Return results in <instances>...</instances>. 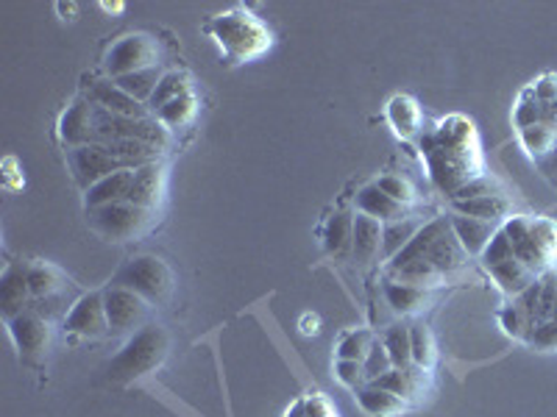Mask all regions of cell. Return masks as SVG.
I'll use <instances>...</instances> for the list:
<instances>
[{
	"label": "cell",
	"mask_w": 557,
	"mask_h": 417,
	"mask_svg": "<svg viewBox=\"0 0 557 417\" xmlns=\"http://www.w3.org/2000/svg\"><path fill=\"white\" fill-rule=\"evenodd\" d=\"M421 153L430 167L432 184L449 198L469 181L485 176L480 137L474 123L462 114H449L446 121L437 123L435 131L421 139Z\"/></svg>",
	"instance_id": "6da1fadb"
},
{
	"label": "cell",
	"mask_w": 557,
	"mask_h": 417,
	"mask_svg": "<svg viewBox=\"0 0 557 417\" xmlns=\"http://www.w3.org/2000/svg\"><path fill=\"white\" fill-rule=\"evenodd\" d=\"M203 34H209L212 42L221 48V56L226 64L253 62V59L271 51L273 45L271 28L246 7H235L209 17L203 23Z\"/></svg>",
	"instance_id": "7a4b0ae2"
},
{
	"label": "cell",
	"mask_w": 557,
	"mask_h": 417,
	"mask_svg": "<svg viewBox=\"0 0 557 417\" xmlns=\"http://www.w3.org/2000/svg\"><path fill=\"white\" fill-rule=\"evenodd\" d=\"M499 228L513 248L516 260L535 276L557 270V223L552 217L510 215Z\"/></svg>",
	"instance_id": "3957f363"
},
{
	"label": "cell",
	"mask_w": 557,
	"mask_h": 417,
	"mask_svg": "<svg viewBox=\"0 0 557 417\" xmlns=\"http://www.w3.org/2000/svg\"><path fill=\"white\" fill-rule=\"evenodd\" d=\"M168 351H171V334L159 323H148L134 331L126 345L112 356L107 367L109 379L117 384H134V381L146 379L165 365Z\"/></svg>",
	"instance_id": "277c9868"
},
{
	"label": "cell",
	"mask_w": 557,
	"mask_h": 417,
	"mask_svg": "<svg viewBox=\"0 0 557 417\" xmlns=\"http://www.w3.org/2000/svg\"><path fill=\"white\" fill-rule=\"evenodd\" d=\"M424 260L435 267L441 276H449V273L460 270L466 262H469V253L462 251L460 240L451 231L449 217H435V220H426L424 228L412 237L410 245L396 256V260L387 262V267H401L410 265V262Z\"/></svg>",
	"instance_id": "5b68a950"
},
{
	"label": "cell",
	"mask_w": 557,
	"mask_h": 417,
	"mask_svg": "<svg viewBox=\"0 0 557 417\" xmlns=\"http://www.w3.org/2000/svg\"><path fill=\"white\" fill-rule=\"evenodd\" d=\"M84 215H87L89 231H96L103 242H114V245L139 240V237H146L157 226V212L134 206L128 201L84 208Z\"/></svg>",
	"instance_id": "8992f818"
},
{
	"label": "cell",
	"mask_w": 557,
	"mask_h": 417,
	"mask_svg": "<svg viewBox=\"0 0 557 417\" xmlns=\"http://www.w3.org/2000/svg\"><path fill=\"white\" fill-rule=\"evenodd\" d=\"M109 285L126 287V290L146 298L151 306H157L171 301L173 290H176V278H173V270L165 260L143 253V256H132L121 270L114 273Z\"/></svg>",
	"instance_id": "52a82bcc"
},
{
	"label": "cell",
	"mask_w": 557,
	"mask_h": 417,
	"mask_svg": "<svg viewBox=\"0 0 557 417\" xmlns=\"http://www.w3.org/2000/svg\"><path fill=\"white\" fill-rule=\"evenodd\" d=\"M480 262H482V267H485L487 276L494 278L496 287H499L507 298L521 295L527 287L535 285V281L541 278V276H535L530 267H524L519 260H516L513 248H510L507 237L502 235V228L494 235V240L487 242V248L482 251Z\"/></svg>",
	"instance_id": "ba28073f"
},
{
	"label": "cell",
	"mask_w": 557,
	"mask_h": 417,
	"mask_svg": "<svg viewBox=\"0 0 557 417\" xmlns=\"http://www.w3.org/2000/svg\"><path fill=\"white\" fill-rule=\"evenodd\" d=\"M151 67H159V45L151 34H128L117 39L103 56V73L112 81Z\"/></svg>",
	"instance_id": "9c48e42d"
},
{
	"label": "cell",
	"mask_w": 557,
	"mask_h": 417,
	"mask_svg": "<svg viewBox=\"0 0 557 417\" xmlns=\"http://www.w3.org/2000/svg\"><path fill=\"white\" fill-rule=\"evenodd\" d=\"M7 329H9V337H12L14 348H17L20 359L26 362V365H42L48 351H51V340H53L51 320L39 315V312L28 309L9 317Z\"/></svg>",
	"instance_id": "30bf717a"
},
{
	"label": "cell",
	"mask_w": 557,
	"mask_h": 417,
	"mask_svg": "<svg viewBox=\"0 0 557 417\" xmlns=\"http://www.w3.org/2000/svg\"><path fill=\"white\" fill-rule=\"evenodd\" d=\"M103 304H107L109 331L112 334H134V331L151 323V304L137 292L126 290V287L109 285L103 290Z\"/></svg>",
	"instance_id": "8fae6325"
},
{
	"label": "cell",
	"mask_w": 557,
	"mask_h": 417,
	"mask_svg": "<svg viewBox=\"0 0 557 417\" xmlns=\"http://www.w3.org/2000/svg\"><path fill=\"white\" fill-rule=\"evenodd\" d=\"M62 326L70 337H78V340H101V337L112 334L109 331L107 304H103V290L84 292L76 304L70 306Z\"/></svg>",
	"instance_id": "7c38bea8"
},
{
	"label": "cell",
	"mask_w": 557,
	"mask_h": 417,
	"mask_svg": "<svg viewBox=\"0 0 557 417\" xmlns=\"http://www.w3.org/2000/svg\"><path fill=\"white\" fill-rule=\"evenodd\" d=\"M67 165L84 192H87L89 187H96V184L103 181L107 176H112V173L126 170L107 146L67 148Z\"/></svg>",
	"instance_id": "4fadbf2b"
},
{
	"label": "cell",
	"mask_w": 557,
	"mask_h": 417,
	"mask_svg": "<svg viewBox=\"0 0 557 417\" xmlns=\"http://www.w3.org/2000/svg\"><path fill=\"white\" fill-rule=\"evenodd\" d=\"M26 278L28 290H32V306L48 304L51 306V315H57L59 304H64L67 290H73V281L67 278V273L59 270L57 265H48V262H32L26 265Z\"/></svg>",
	"instance_id": "5bb4252c"
},
{
	"label": "cell",
	"mask_w": 557,
	"mask_h": 417,
	"mask_svg": "<svg viewBox=\"0 0 557 417\" xmlns=\"http://www.w3.org/2000/svg\"><path fill=\"white\" fill-rule=\"evenodd\" d=\"M96 137V106L87 98H76L59 117V139L64 148L92 146Z\"/></svg>",
	"instance_id": "9a60e30c"
},
{
	"label": "cell",
	"mask_w": 557,
	"mask_h": 417,
	"mask_svg": "<svg viewBox=\"0 0 557 417\" xmlns=\"http://www.w3.org/2000/svg\"><path fill=\"white\" fill-rule=\"evenodd\" d=\"M84 98H87L92 106L107 109V112L121 114V117H153V114L148 112L146 103H139L134 101L132 96H126L112 78H96V81H89Z\"/></svg>",
	"instance_id": "2e32d148"
},
{
	"label": "cell",
	"mask_w": 557,
	"mask_h": 417,
	"mask_svg": "<svg viewBox=\"0 0 557 417\" xmlns=\"http://www.w3.org/2000/svg\"><path fill=\"white\" fill-rule=\"evenodd\" d=\"M168 190V167L159 162H148V165L137 167L132 178V192H128V203L157 212L159 203L165 201Z\"/></svg>",
	"instance_id": "e0dca14e"
},
{
	"label": "cell",
	"mask_w": 557,
	"mask_h": 417,
	"mask_svg": "<svg viewBox=\"0 0 557 417\" xmlns=\"http://www.w3.org/2000/svg\"><path fill=\"white\" fill-rule=\"evenodd\" d=\"M0 306H3V320L32 309V290H28L26 265L12 262L3 270V278H0Z\"/></svg>",
	"instance_id": "ac0fdd59"
},
{
	"label": "cell",
	"mask_w": 557,
	"mask_h": 417,
	"mask_svg": "<svg viewBox=\"0 0 557 417\" xmlns=\"http://www.w3.org/2000/svg\"><path fill=\"white\" fill-rule=\"evenodd\" d=\"M371 384L382 387V390L393 392V395L405 399L407 404H412V401L421 399L426 387H430V370H421V367L416 365L393 367V370H387L385 376H380V379L371 381Z\"/></svg>",
	"instance_id": "d6986e66"
},
{
	"label": "cell",
	"mask_w": 557,
	"mask_h": 417,
	"mask_svg": "<svg viewBox=\"0 0 557 417\" xmlns=\"http://www.w3.org/2000/svg\"><path fill=\"white\" fill-rule=\"evenodd\" d=\"M385 117L391 123L393 134L399 139H416L421 134V123H424V112L418 106V101L412 96H393L387 101Z\"/></svg>",
	"instance_id": "ffe728a7"
},
{
	"label": "cell",
	"mask_w": 557,
	"mask_h": 417,
	"mask_svg": "<svg viewBox=\"0 0 557 417\" xmlns=\"http://www.w3.org/2000/svg\"><path fill=\"white\" fill-rule=\"evenodd\" d=\"M451 231L460 240L462 251L469 253V256H482V251L487 248V242L494 240V235L499 231L496 223H485L476 220V217H466V215H455L451 212Z\"/></svg>",
	"instance_id": "44dd1931"
},
{
	"label": "cell",
	"mask_w": 557,
	"mask_h": 417,
	"mask_svg": "<svg viewBox=\"0 0 557 417\" xmlns=\"http://www.w3.org/2000/svg\"><path fill=\"white\" fill-rule=\"evenodd\" d=\"M355 203H357V212H360V215L374 217V220H380L382 226H385V223L407 217V206H401V203L393 201L391 195H385V192H382L376 184H368V187H362V190L357 192Z\"/></svg>",
	"instance_id": "7402d4cb"
},
{
	"label": "cell",
	"mask_w": 557,
	"mask_h": 417,
	"mask_svg": "<svg viewBox=\"0 0 557 417\" xmlns=\"http://www.w3.org/2000/svg\"><path fill=\"white\" fill-rule=\"evenodd\" d=\"M382 223L374 217L355 215V240H351V256L357 265H368L382 253Z\"/></svg>",
	"instance_id": "603a6c76"
},
{
	"label": "cell",
	"mask_w": 557,
	"mask_h": 417,
	"mask_svg": "<svg viewBox=\"0 0 557 417\" xmlns=\"http://www.w3.org/2000/svg\"><path fill=\"white\" fill-rule=\"evenodd\" d=\"M132 178H134V170H117L112 173V176L103 178V181H98L96 187H89V190L84 192V208H98V206H109V203L128 201Z\"/></svg>",
	"instance_id": "cb8c5ba5"
},
{
	"label": "cell",
	"mask_w": 557,
	"mask_h": 417,
	"mask_svg": "<svg viewBox=\"0 0 557 417\" xmlns=\"http://www.w3.org/2000/svg\"><path fill=\"white\" fill-rule=\"evenodd\" d=\"M357 404H360V409L371 417H399L410 409V404H407L405 399L382 390V387L371 384V381L357 390Z\"/></svg>",
	"instance_id": "d4e9b609"
},
{
	"label": "cell",
	"mask_w": 557,
	"mask_h": 417,
	"mask_svg": "<svg viewBox=\"0 0 557 417\" xmlns=\"http://www.w3.org/2000/svg\"><path fill=\"white\" fill-rule=\"evenodd\" d=\"M451 212L455 215L476 217L485 223H499L510 217V201L507 195H482L471 198V201H451Z\"/></svg>",
	"instance_id": "484cf974"
},
{
	"label": "cell",
	"mask_w": 557,
	"mask_h": 417,
	"mask_svg": "<svg viewBox=\"0 0 557 417\" xmlns=\"http://www.w3.org/2000/svg\"><path fill=\"white\" fill-rule=\"evenodd\" d=\"M424 223L426 220H421V217H401V220L385 223V228H382V256L387 262L396 260L410 245L412 237L424 228Z\"/></svg>",
	"instance_id": "4316f807"
},
{
	"label": "cell",
	"mask_w": 557,
	"mask_h": 417,
	"mask_svg": "<svg viewBox=\"0 0 557 417\" xmlns=\"http://www.w3.org/2000/svg\"><path fill=\"white\" fill-rule=\"evenodd\" d=\"M385 301L393 312H399V315H416V312L424 309L430 304V290L424 287H412V285H401V281H385Z\"/></svg>",
	"instance_id": "83f0119b"
},
{
	"label": "cell",
	"mask_w": 557,
	"mask_h": 417,
	"mask_svg": "<svg viewBox=\"0 0 557 417\" xmlns=\"http://www.w3.org/2000/svg\"><path fill=\"white\" fill-rule=\"evenodd\" d=\"M351 240H355V215L351 212H335L326 220V228H323V248L332 256H343V253L351 251Z\"/></svg>",
	"instance_id": "f1b7e54d"
},
{
	"label": "cell",
	"mask_w": 557,
	"mask_h": 417,
	"mask_svg": "<svg viewBox=\"0 0 557 417\" xmlns=\"http://www.w3.org/2000/svg\"><path fill=\"white\" fill-rule=\"evenodd\" d=\"M162 67H151V70H139V73H132V76H123V78H114V84L126 92V96H132L134 101L146 103L151 101V96L157 92L159 81H162Z\"/></svg>",
	"instance_id": "f546056e"
},
{
	"label": "cell",
	"mask_w": 557,
	"mask_h": 417,
	"mask_svg": "<svg viewBox=\"0 0 557 417\" xmlns=\"http://www.w3.org/2000/svg\"><path fill=\"white\" fill-rule=\"evenodd\" d=\"M196 114H198V101L193 92H187V96L176 98V101H171L168 106L159 109V112H153V117H157V121L171 131V128L190 126V123L196 121Z\"/></svg>",
	"instance_id": "4dcf8cb0"
},
{
	"label": "cell",
	"mask_w": 557,
	"mask_h": 417,
	"mask_svg": "<svg viewBox=\"0 0 557 417\" xmlns=\"http://www.w3.org/2000/svg\"><path fill=\"white\" fill-rule=\"evenodd\" d=\"M519 139L535 165H541V162H544V159L549 156L557 146V134L549 131L544 123H539V126H530V128H521Z\"/></svg>",
	"instance_id": "1f68e13d"
},
{
	"label": "cell",
	"mask_w": 557,
	"mask_h": 417,
	"mask_svg": "<svg viewBox=\"0 0 557 417\" xmlns=\"http://www.w3.org/2000/svg\"><path fill=\"white\" fill-rule=\"evenodd\" d=\"M410 345H412V365L421 370H432L437 362L435 337L426 329L424 323H412L410 326Z\"/></svg>",
	"instance_id": "d6a6232c"
},
{
	"label": "cell",
	"mask_w": 557,
	"mask_h": 417,
	"mask_svg": "<svg viewBox=\"0 0 557 417\" xmlns=\"http://www.w3.org/2000/svg\"><path fill=\"white\" fill-rule=\"evenodd\" d=\"M190 92V84H187V73H178V70H171V73H165L162 76V81H159L157 92L151 96V101H148V112H159L162 106H168L171 101H176V98L187 96Z\"/></svg>",
	"instance_id": "836d02e7"
},
{
	"label": "cell",
	"mask_w": 557,
	"mask_h": 417,
	"mask_svg": "<svg viewBox=\"0 0 557 417\" xmlns=\"http://www.w3.org/2000/svg\"><path fill=\"white\" fill-rule=\"evenodd\" d=\"M382 342H385L387 354H391L393 367H410L412 365L410 326H401V323H396V326H391V329L385 331Z\"/></svg>",
	"instance_id": "e575fe53"
},
{
	"label": "cell",
	"mask_w": 557,
	"mask_h": 417,
	"mask_svg": "<svg viewBox=\"0 0 557 417\" xmlns=\"http://www.w3.org/2000/svg\"><path fill=\"white\" fill-rule=\"evenodd\" d=\"M499 326L507 337H513V340L527 342V337L532 334V323L527 317V312L516 304L513 298H510V304L499 312Z\"/></svg>",
	"instance_id": "d590c367"
},
{
	"label": "cell",
	"mask_w": 557,
	"mask_h": 417,
	"mask_svg": "<svg viewBox=\"0 0 557 417\" xmlns=\"http://www.w3.org/2000/svg\"><path fill=\"white\" fill-rule=\"evenodd\" d=\"M374 337L368 334V331H348L343 334V340L337 342V359H351V362H362L368 354V348H371Z\"/></svg>",
	"instance_id": "8d00e7d4"
},
{
	"label": "cell",
	"mask_w": 557,
	"mask_h": 417,
	"mask_svg": "<svg viewBox=\"0 0 557 417\" xmlns=\"http://www.w3.org/2000/svg\"><path fill=\"white\" fill-rule=\"evenodd\" d=\"M362 367H366L368 381H376L380 376H385L387 370H393V362H391V354H387L385 342L374 337V342H371V348H368L366 359H362Z\"/></svg>",
	"instance_id": "74e56055"
},
{
	"label": "cell",
	"mask_w": 557,
	"mask_h": 417,
	"mask_svg": "<svg viewBox=\"0 0 557 417\" xmlns=\"http://www.w3.org/2000/svg\"><path fill=\"white\" fill-rule=\"evenodd\" d=\"M513 123L516 128H530V126H539L541 123V103L539 98L532 96V89L527 87L524 92L519 96V101H516V109H513Z\"/></svg>",
	"instance_id": "f35d334b"
},
{
	"label": "cell",
	"mask_w": 557,
	"mask_h": 417,
	"mask_svg": "<svg viewBox=\"0 0 557 417\" xmlns=\"http://www.w3.org/2000/svg\"><path fill=\"white\" fill-rule=\"evenodd\" d=\"M374 184L380 187L382 192H385V195H391L393 201L401 203V206H412V203L418 201L416 190H412V184L407 181V178L393 176V173H391V176H380Z\"/></svg>",
	"instance_id": "ab89813d"
},
{
	"label": "cell",
	"mask_w": 557,
	"mask_h": 417,
	"mask_svg": "<svg viewBox=\"0 0 557 417\" xmlns=\"http://www.w3.org/2000/svg\"><path fill=\"white\" fill-rule=\"evenodd\" d=\"M527 345L535 348V351H557V304L549 320L535 326V331L527 337Z\"/></svg>",
	"instance_id": "60d3db41"
},
{
	"label": "cell",
	"mask_w": 557,
	"mask_h": 417,
	"mask_svg": "<svg viewBox=\"0 0 557 417\" xmlns=\"http://www.w3.org/2000/svg\"><path fill=\"white\" fill-rule=\"evenodd\" d=\"M482 195H502V184L496 181V178H491L485 173V176L474 178V181H469L466 187H460V190L451 195V201H471V198H482Z\"/></svg>",
	"instance_id": "b9f144b4"
},
{
	"label": "cell",
	"mask_w": 557,
	"mask_h": 417,
	"mask_svg": "<svg viewBox=\"0 0 557 417\" xmlns=\"http://www.w3.org/2000/svg\"><path fill=\"white\" fill-rule=\"evenodd\" d=\"M335 379L341 381L343 387L348 390H360V387L368 384V376H366V367L362 362H351V359H337L335 362Z\"/></svg>",
	"instance_id": "7bdbcfd3"
},
{
	"label": "cell",
	"mask_w": 557,
	"mask_h": 417,
	"mask_svg": "<svg viewBox=\"0 0 557 417\" xmlns=\"http://www.w3.org/2000/svg\"><path fill=\"white\" fill-rule=\"evenodd\" d=\"M301 401H305V409L310 417H341L330 395H323V392H307V395H301Z\"/></svg>",
	"instance_id": "ee69618b"
},
{
	"label": "cell",
	"mask_w": 557,
	"mask_h": 417,
	"mask_svg": "<svg viewBox=\"0 0 557 417\" xmlns=\"http://www.w3.org/2000/svg\"><path fill=\"white\" fill-rule=\"evenodd\" d=\"M285 417H310V415H307V409H305V401H301V399L293 401V404L287 406Z\"/></svg>",
	"instance_id": "f6af8a7d"
},
{
	"label": "cell",
	"mask_w": 557,
	"mask_h": 417,
	"mask_svg": "<svg viewBox=\"0 0 557 417\" xmlns=\"http://www.w3.org/2000/svg\"><path fill=\"white\" fill-rule=\"evenodd\" d=\"M318 326H321V320H318V317H312V320H310V315H307L305 320H301V331H305L307 337L318 334V331H321V329H318Z\"/></svg>",
	"instance_id": "bcb514c9"
},
{
	"label": "cell",
	"mask_w": 557,
	"mask_h": 417,
	"mask_svg": "<svg viewBox=\"0 0 557 417\" xmlns=\"http://www.w3.org/2000/svg\"><path fill=\"white\" fill-rule=\"evenodd\" d=\"M101 9L107 14H117V12H123V9H126V3H101Z\"/></svg>",
	"instance_id": "7dc6e473"
}]
</instances>
